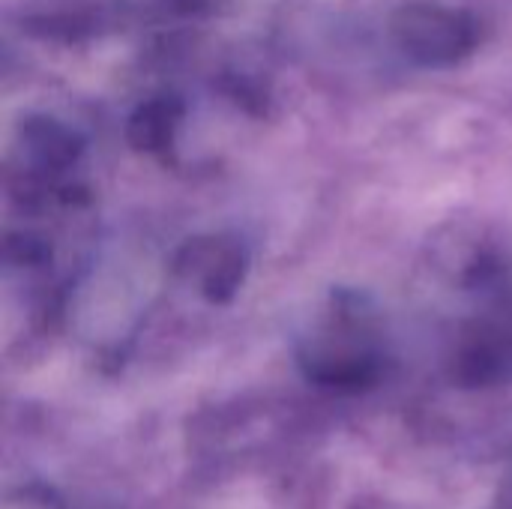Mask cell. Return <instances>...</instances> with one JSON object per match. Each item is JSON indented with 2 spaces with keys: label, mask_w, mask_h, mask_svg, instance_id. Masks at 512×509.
<instances>
[{
  "label": "cell",
  "mask_w": 512,
  "mask_h": 509,
  "mask_svg": "<svg viewBox=\"0 0 512 509\" xmlns=\"http://www.w3.org/2000/svg\"><path fill=\"white\" fill-rule=\"evenodd\" d=\"M396 33L402 48L423 63H447L474 42V30L465 15L441 6H405L396 21Z\"/></svg>",
  "instance_id": "1"
},
{
  "label": "cell",
  "mask_w": 512,
  "mask_h": 509,
  "mask_svg": "<svg viewBox=\"0 0 512 509\" xmlns=\"http://www.w3.org/2000/svg\"><path fill=\"white\" fill-rule=\"evenodd\" d=\"M171 126H174V108L165 102H153L147 108L138 111L135 123H132V135L138 147L156 150L171 138Z\"/></svg>",
  "instance_id": "2"
}]
</instances>
